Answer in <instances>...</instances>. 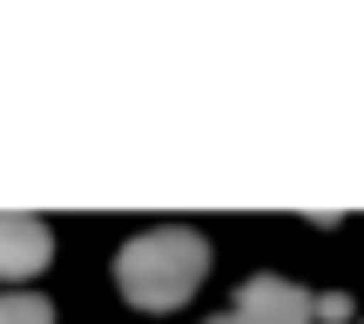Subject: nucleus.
I'll return each instance as SVG.
<instances>
[{"label": "nucleus", "mask_w": 364, "mask_h": 324, "mask_svg": "<svg viewBox=\"0 0 364 324\" xmlns=\"http://www.w3.org/2000/svg\"><path fill=\"white\" fill-rule=\"evenodd\" d=\"M203 271H209V244L196 230H182V223L129 236L122 257H115V284L135 311H176V304H189Z\"/></svg>", "instance_id": "nucleus-1"}, {"label": "nucleus", "mask_w": 364, "mask_h": 324, "mask_svg": "<svg viewBox=\"0 0 364 324\" xmlns=\"http://www.w3.org/2000/svg\"><path fill=\"white\" fill-rule=\"evenodd\" d=\"M311 291H297L290 277H250L236 291V318L243 324H311Z\"/></svg>", "instance_id": "nucleus-2"}, {"label": "nucleus", "mask_w": 364, "mask_h": 324, "mask_svg": "<svg viewBox=\"0 0 364 324\" xmlns=\"http://www.w3.org/2000/svg\"><path fill=\"white\" fill-rule=\"evenodd\" d=\"M48 257H54L48 223H34V216H0V284H21V277L48 271Z\"/></svg>", "instance_id": "nucleus-3"}, {"label": "nucleus", "mask_w": 364, "mask_h": 324, "mask_svg": "<svg viewBox=\"0 0 364 324\" xmlns=\"http://www.w3.org/2000/svg\"><path fill=\"white\" fill-rule=\"evenodd\" d=\"M0 324H54V304L27 291H0Z\"/></svg>", "instance_id": "nucleus-4"}, {"label": "nucleus", "mask_w": 364, "mask_h": 324, "mask_svg": "<svg viewBox=\"0 0 364 324\" xmlns=\"http://www.w3.org/2000/svg\"><path fill=\"white\" fill-rule=\"evenodd\" d=\"M209 324H243V318H236V311H230V318H209Z\"/></svg>", "instance_id": "nucleus-5"}]
</instances>
